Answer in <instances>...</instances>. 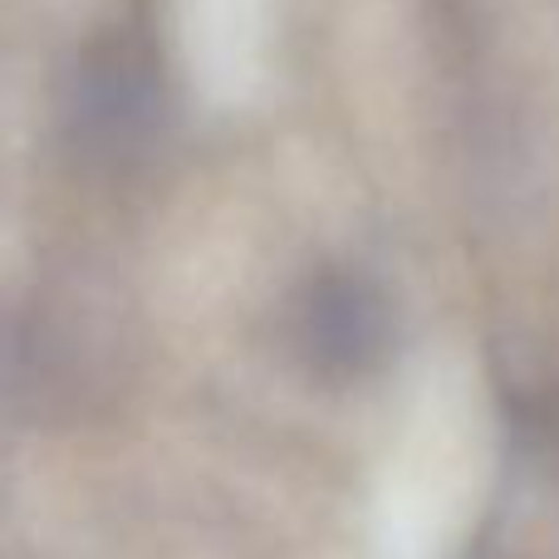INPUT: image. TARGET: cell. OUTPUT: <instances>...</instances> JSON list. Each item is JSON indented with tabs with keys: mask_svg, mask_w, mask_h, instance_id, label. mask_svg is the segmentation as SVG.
<instances>
[{
	"mask_svg": "<svg viewBox=\"0 0 559 559\" xmlns=\"http://www.w3.org/2000/svg\"><path fill=\"white\" fill-rule=\"evenodd\" d=\"M64 143L88 173H143L173 128V84L143 29H104L79 49L59 98Z\"/></svg>",
	"mask_w": 559,
	"mask_h": 559,
	"instance_id": "cell-1",
	"label": "cell"
},
{
	"mask_svg": "<svg viewBox=\"0 0 559 559\" xmlns=\"http://www.w3.org/2000/svg\"><path fill=\"white\" fill-rule=\"evenodd\" d=\"M289 338L314 378L364 383L393 354V305L364 271H319L295 295Z\"/></svg>",
	"mask_w": 559,
	"mask_h": 559,
	"instance_id": "cell-2",
	"label": "cell"
}]
</instances>
